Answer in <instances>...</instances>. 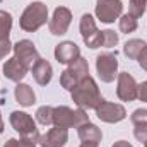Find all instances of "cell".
Returning a JSON list of instances; mask_svg holds the SVG:
<instances>
[{
	"mask_svg": "<svg viewBox=\"0 0 147 147\" xmlns=\"http://www.w3.org/2000/svg\"><path fill=\"white\" fill-rule=\"evenodd\" d=\"M70 92L74 103L82 110H96L98 105L103 101V96L99 94V87L91 75L84 77Z\"/></svg>",
	"mask_w": 147,
	"mask_h": 147,
	"instance_id": "obj_1",
	"label": "cell"
},
{
	"mask_svg": "<svg viewBox=\"0 0 147 147\" xmlns=\"http://www.w3.org/2000/svg\"><path fill=\"white\" fill-rule=\"evenodd\" d=\"M48 21V7L43 2H33L26 7L21 16L19 26L26 33H34Z\"/></svg>",
	"mask_w": 147,
	"mask_h": 147,
	"instance_id": "obj_2",
	"label": "cell"
},
{
	"mask_svg": "<svg viewBox=\"0 0 147 147\" xmlns=\"http://www.w3.org/2000/svg\"><path fill=\"white\" fill-rule=\"evenodd\" d=\"M89 121V116L87 113L79 108V110H72L69 106H58V108H53V125L55 127H60V128H72V127H79L82 123Z\"/></svg>",
	"mask_w": 147,
	"mask_h": 147,
	"instance_id": "obj_3",
	"label": "cell"
},
{
	"mask_svg": "<svg viewBox=\"0 0 147 147\" xmlns=\"http://www.w3.org/2000/svg\"><path fill=\"white\" fill-rule=\"evenodd\" d=\"M87 75H89L87 60L82 58V57H79L74 63H70V65L62 72V75H60V84H62V87L72 91L74 87H75L84 77H87Z\"/></svg>",
	"mask_w": 147,
	"mask_h": 147,
	"instance_id": "obj_4",
	"label": "cell"
},
{
	"mask_svg": "<svg viewBox=\"0 0 147 147\" xmlns=\"http://www.w3.org/2000/svg\"><path fill=\"white\" fill-rule=\"evenodd\" d=\"M9 121H10L12 128L21 134V137L39 140L41 135H39V132L36 128V123L28 113H24V111H12L10 116H9Z\"/></svg>",
	"mask_w": 147,
	"mask_h": 147,
	"instance_id": "obj_5",
	"label": "cell"
},
{
	"mask_svg": "<svg viewBox=\"0 0 147 147\" xmlns=\"http://www.w3.org/2000/svg\"><path fill=\"white\" fill-rule=\"evenodd\" d=\"M79 28H80V34H82L84 43H86L89 48L96 50V48L103 46V31H99V29L96 28L94 17H92L91 14H84V16L80 17Z\"/></svg>",
	"mask_w": 147,
	"mask_h": 147,
	"instance_id": "obj_6",
	"label": "cell"
},
{
	"mask_svg": "<svg viewBox=\"0 0 147 147\" xmlns=\"http://www.w3.org/2000/svg\"><path fill=\"white\" fill-rule=\"evenodd\" d=\"M12 51H14V57H16L28 70H31L33 65L41 58L39 53H38V50H36V46H34V43L29 41V39H21V41H17V43L12 46Z\"/></svg>",
	"mask_w": 147,
	"mask_h": 147,
	"instance_id": "obj_7",
	"label": "cell"
},
{
	"mask_svg": "<svg viewBox=\"0 0 147 147\" xmlns=\"http://www.w3.org/2000/svg\"><path fill=\"white\" fill-rule=\"evenodd\" d=\"M121 12H123L121 0H96V17L105 24L115 22V19H118Z\"/></svg>",
	"mask_w": 147,
	"mask_h": 147,
	"instance_id": "obj_8",
	"label": "cell"
},
{
	"mask_svg": "<svg viewBox=\"0 0 147 147\" xmlns=\"http://www.w3.org/2000/svg\"><path fill=\"white\" fill-rule=\"evenodd\" d=\"M96 72L103 82H113L118 75V60L113 53H103L96 58Z\"/></svg>",
	"mask_w": 147,
	"mask_h": 147,
	"instance_id": "obj_9",
	"label": "cell"
},
{
	"mask_svg": "<svg viewBox=\"0 0 147 147\" xmlns=\"http://www.w3.org/2000/svg\"><path fill=\"white\" fill-rule=\"evenodd\" d=\"M116 96L121 101H135L139 98V84L137 80L130 75L128 72L118 74V87H116Z\"/></svg>",
	"mask_w": 147,
	"mask_h": 147,
	"instance_id": "obj_10",
	"label": "cell"
},
{
	"mask_svg": "<svg viewBox=\"0 0 147 147\" xmlns=\"http://www.w3.org/2000/svg\"><path fill=\"white\" fill-rule=\"evenodd\" d=\"M96 115L101 121H106V123H118L121 120H125L127 116V111L121 105H116V103H110V101H101L96 108Z\"/></svg>",
	"mask_w": 147,
	"mask_h": 147,
	"instance_id": "obj_11",
	"label": "cell"
},
{
	"mask_svg": "<svg viewBox=\"0 0 147 147\" xmlns=\"http://www.w3.org/2000/svg\"><path fill=\"white\" fill-rule=\"evenodd\" d=\"M70 22H72V12L67 7H57L53 12V17L48 22L50 33L55 36H62L69 31Z\"/></svg>",
	"mask_w": 147,
	"mask_h": 147,
	"instance_id": "obj_12",
	"label": "cell"
},
{
	"mask_svg": "<svg viewBox=\"0 0 147 147\" xmlns=\"http://www.w3.org/2000/svg\"><path fill=\"white\" fill-rule=\"evenodd\" d=\"M79 57H80V48L74 41H63V43L57 45V48H55V58L58 63L70 65Z\"/></svg>",
	"mask_w": 147,
	"mask_h": 147,
	"instance_id": "obj_13",
	"label": "cell"
},
{
	"mask_svg": "<svg viewBox=\"0 0 147 147\" xmlns=\"http://www.w3.org/2000/svg\"><path fill=\"white\" fill-rule=\"evenodd\" d=\"M67 140H69V130L53 127L51 130H48L45 135L39 137L38 144L41 147H63L67 144Z\"/></svg>",
	"mask_w": 147,
	"mask_h": 147,
	"instance_id": "obj_14",
	"label": "cell"
},
{
	"mask_svg": "<svg viewBox=\"0 0 147 147\" xmlns=\"http://www.w3.org/2000/svg\"><path fill=\"white\" fill-rule=\"evenodd\" d=\"M26 74H28V69H26L16 57L9 58V60L5 62V65H3V75H5L9 80H14V82H17V84L26 77Z\"/></svg>",
	"mask_w": 147,
	"mask_h": 147,
	"instance_id": "obj_15",
	"label": "cell"
},
{
	"mask_svg": "<svg viewBox=\"0 0 147 147\" xmlns=\"http://www.w3.org/2000/svg\"><path fill=\"white\" fill-rule=\"evenodd\" d=\"M132 123L135 125V130H134V135L137 140L140 142H146L147 140V110H135L132 113Z\"/></svg>",
	"mask_w": 147,
	"mask_h": 147,
	"instance_id": "obj_16",
	"label": "cell"
},
{
	"mask_svg": "<svg viewBox=\"0 0 147 147\" xmlns=\"http://www.w3.org/2000/svg\"><path fill=\"white\" fill-rule=\"evenodd\" d=\"M31 72H33V77H34V80H36L39 86L50 84V80H51V77H53V69H51V65H50L46 60H43V58H39L36 63L33 65Z\"/></svg>",
	"mask_w": 147,
	"mask_h": 147,
	"instance_id": "obj_17",
	"label": "cell"
},
{
	"mask_svg": "<svg viewBox=\"0 0 147 147\" xmlns=\"http://www.w3.org/2000/svg\"><path fill=\"white\" fill-rule=\"evenodd\" d=\"M77 134H79L80 140H87V142H101V139H103L101 130L96 125H92L91 121H86V123L79 125L77 127Z\"/></svg>",
	"mask_w": 147,
	"mask_h": 147,
	"instance_id": "obj_18",
	"label": "cell"
},
{
	"mask_svg": "<svg viewBox=\"0 0 147 147\" xmlns=\"http://www.w3.org/2000/svg\"><path fill=\"white\" fill-rule=\"evenodd\" d=\"M14 96H16V101L21 106H26V108L33 106L36 103V94L28 84H17V87L14 91Z\"/></svg>",
	"mask_w": 147,
	"mask_h": 147,
	"instance_id": "obj_19",
	"label": "cell"
},
{
	"mask_svg": "<svg viewBox=\"0 0 147 147\" xmlns=\"http://www.w3.org/2000/svg\"><path fill=\"white\" fill-rule=\"evenodd\" d=\"M146 46H147L146 41H142V39H130V41L125 43L123 53H125L128 58H135V60H137V57L140 55V51H142Z\"/></svg>",
	"mask_w": 147,
	"mask_h": 147,
	"instance_id": "obj_20",
	"label": "cell"
},
{
	"mask_svg": "<svg viewBox=\"0 0 147 147\" xmlns=\"http://www.w3.org/2000/svg\"><path fill=\"white\" fill-rule=\"evenodd\" d=\"M12 29V16L5 10H0V39H9Z\"/></svg>",
	"mask_w": 147,
	"mask_h": 147,
	"instance_id": "obj_21",
	"label": "cell"
},
{
	"mask_svg": "<svg viewBox=\"0 0 147 147\" xmlns=\"http://www.w3.org/2000/svg\"><path fill=\"white\" fill-rule=\"evenodd\" d=\"M137 26H139V22H137L135 17H132L130 14L121 16V19H120V31H121V33H125V34L134 33V31L137 29Z\"/></svg>",
	"mask_w": 147,
	"mask_h": 147,
	"instance_id": "obj_22",
	"label": "cell"
},
{
	"mask_svg": "<svg viewBox=\"0 0 147 147\" xmlns=\"http://www.w3.org/2000/svg\"><path fill=\"white\" fill-rule=\"evenodd\" d=\"M36 120L41 125H51L53 123V108L51 106H41L36 111Z\"/></svg>",
	"mask_w": 147,
	"mask_h": 147,
	"instance_id": "obj_23",
	"label": "cell"
},
{
	"mask_svg": "<svg viewBox=\"0 0 147 147\" xmlns=\"http://www.w3.org/2000/svg\"><path fill=\"white\" fill-rule=\"evenodd\" d=\"M147 7V0H130V7H128V14L135 19H139Z\"/></svg>",
	"mask_w": 147,
	"mask_h": 147,
	"instance_id": "obj_24",
	"label": "cell"
},
{
	"mask_svg": "<svg viewBox=\"0 0 147 147\" xmlns=\"http://www.w3.org/2000/svg\"><path fill=\"white\" fill-rule=\"evenodd\" d=\"M118 45V34L111 29L103 31V46L105 48H115Z\"/></svg>",
	"mask_w": 147,
	"mask_h": 147,
	"instance_id": "obj_25",
	"label": "cell"
},
{
	"mask_svg": "<svg viewBox=\"0 0 147 147\" xmlns=\"http://www.w3.org/2000/svg\"><path fill=\"white\" fill-rule=\"evenodd\" d=\"M12 46H14V45H10L9 39H0V60L5 58V57L12 51Z\"/></svg>",
	"mask_w": 147,
	"mask_h": 147,
	"instance_id": "obj_26",
	"label": "cell"
},
{
	"mask_svg": "<svg viewBox=\"0 0 147 147\" xmlns=\"http://www.w3.org/2000/svg\"><path fill=\"white\" fill-rule=\"evenodd\" d=\"M38 140L34 139H28V137H22L21 140H17V147H36Z\"/></svg>",
	"mask_w": 147,
	"mask_h": 147,
	"instance_id": "obj_27",
	"label": "cell"
},
{
	"mask_svg": "<svg viewBox=\"0 0 147 147\" xmlns=\"http://www.w3.org/2000/svg\"><path fill=\"white\" fill-rule=\"evenodd\" d=\"M137 60H139V65H140V67L147 72V46L140 51V55L137 57Z\"/></svg>",
	"mask_w": 147,
	"mask_h": 147,
	"instance_id": "obj_28",
	"label": "cell"
},
{
	"mask_svg": "<svg viewBox=\"0 0 147 147\" xmlns=\"http://www.w3.org/2000/svg\"><path fill=\"white\" fill-rule=\"evenodd\" d=\"M139 99L144 101V103H147V80L139 86Z\"/></svg>",
	"mask_w": 147,
	"mask_h": 147,
	"instance_id": "obj_29",
	"label": "cell"
},
{
	"mask_svg": "<svg viewBox=\"0 0 147 147\" xmlns=\"http://www.w3.org/2000/svg\"><path fill=\"white\" fill-rule=\"evenodd\" d=\"M79 147H99V142H87V140H82V144Z\"/></svg>",
	"mask_w": 147,
	"mask_h": 147,
	"instance_id": "obj_30",
	"label": "cell"
},
{
	"mask_svg": "<svg viewBox=\"0 0 147 147\" xmlns=\"http://www.w3.org/2000/svg\"><path fill=\"white\" fill-rule=\"evenodd\" d=\"M113 147H134L132 144H128L127 140H118V142H115Z\"/></svg>",
	"mask_w": 147,
	"mask_h": 147,
	"instance_id": "obj_31",
	"label": "cell"
},
{
	"mask_svg": "<svg viewBox=\"0 0 147 147\" xmlns=\"http://www.w3.org/2000/svg\"><path fill=\"white\" fill-rule=\"evenodd\" d=\"M3 147H17V140H16V139H9V140L3 144Z\"/></svg>",
	"mask_w": 147,
	"mask_h": 147,
	"instance_id": "obj_32",
	"label": "cell"
},
{
	"mask_svg": "<svg viewBox=\"0 0 147 147\" xmlns=\"http://www.w3.org/2000/svg\"><path fill=\"white\" fill-rule=\"evenodd\" d=\"M3 132V121H2V115H0V134Z\"/></svg>",
	"mask_w": 147,
	"mask_h": 147,
	"instance_id": "obj_33",
	"label": "cell"
},
{
	"mask_svg": "<svg viewBox=\"0 0 147 147\" xmlns=\"http://www.w3.org/2000/svg\"><path fill=\"white\" fill-rule=\"evenodd\" d=\"M144 147H147V140H146V142H144Z\"/></svg>",
	"mask_w": 147,
	"mask_h": 147,
	"instance_id": "obj_34",
	"label": "cell"
},
{
	"mask_svg": "<svg viewBox=\"0 0 147 147\" xmlns=\"http://www.w3.org/2000/svg\"><path fill=\"white\" fill-rule=\"evenodd\" d=\"M0 2H2V0H0Z\"/></svg>",
	"mask_w": 147,
	"mask_h": 147,
	"instance_id": "obj_35",
	"label": "cell"
}]
</instances>
